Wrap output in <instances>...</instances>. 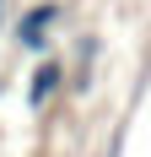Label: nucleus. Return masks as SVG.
I'll use <instances>...</instances> for the list:
<instances>
[{
	"label": "nucleus",
	"mask_w": 151,
	"mask_h": 157,
	"mask_svg": "<svg viewBox=\"0 0 151 157\" xmlns=\"http://www.w3.org/2000/svg\"><path fill=\"white\" fill-rule=\"evenodd\" d=\"M60 16H65L60 0H38V6H27V11L16 16V27H11L16 49H27V54H49V38H54V22H60Z\"/></svg>",
	"instance_id": "1"
},
{
	"label": "nucleus",
	"mask_w": 151,
	"mask_h": 157,
	"mask_svg": "<svg viewBox=\"0 0 151 157\" xmlns=\"http://www.w3.org/2000/svg\"><path fill=\"white\" fill-rule=\"evenodd\" d=\"M60 87H65V65L54 54H38V65H32V76H27V109L38 114L43 103H54Z\"/></svg>",
	"instance_id": "2"
},
{
	"label": "nucleus",
	"mask_w": 151,
	"mask_h": 157,
	"mask_svg": "<svg viewBox=\"0 0 151 157\" xmlns=\"http://www.w3.org/2000/svg\"><path fill=\"white\" fill-rule=\"evenodd\" d=\"M0 27H6V0H0Z\"/></svg>",
	"instance_id": "3"
},
{
	"label": "nucleus",
	"mask_w": 151,
	"mask_h": 157,
	"mask_svg": "<svg viewBox=\"0 0 151 157\" xmlns=\"http://www.w3.org/2000/svg\"><path fill=\"white\" fill-rule=\"evenodd\" d=\"M0 98H6V71H0Z\"/></svg>",
	"instance_id": "4"
}]
</instances>
